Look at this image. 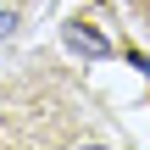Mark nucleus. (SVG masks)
<instances>
[{
	"label": "nucleus",
	"mask_w": 150,
	"mask_h": 150,
	"mask_svg": "<svg viewBox=\"0 0 150 150\" xmlns=\"http://www.w3.org/2000/svg\"><path fill=\"white\" fill-rule=\"evenodd\" d=\"M134 67H139V72H145V78H150V56H134Z\"/></svg>",
	"instance_id": "3"
},
{
	"label": "nucleus",
	"mask_w": 150,
	"mask_h": 150,
	"mask_svg": "<svg viewBox=\"0 0 150 150\" xmlns=\"http://www.w3.org/2000/svg\"><path fill=\"white\" fill-rule=\"evenodd\" d=\"M11 22H17V11H0V39L11 33Z\"/></svg>",
	"instance_id": "2"
},
{
	"label": "nucleus",
	"mask_w": 150,
	"mask_h": 150,
	"mask_svg": "<svg viewBox=\"0 0 150 150\" xmlns=\"http://www.w3.org/2000/svg\"><path fill=\"white\" fill-rule=\"evenodd\" d=\"M67 39H72L78 50H89V56H111V45H106L100 33H83V28H67Z\"/></svg>",
	"instance_id": "1"
}]
</instances>
